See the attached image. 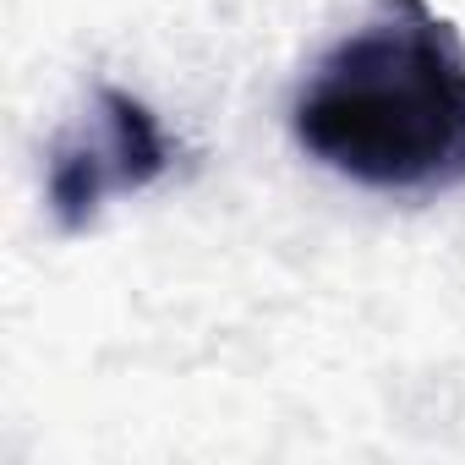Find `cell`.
<instances>
[{"label":"cell","mask_w":465,"mask_h":465,"mask_svg":"<svg viewBox=\"0 0 465 465\" xmlns=\"http://www.w3.org/2000/svg\"><path fill=\"white\" fill-rule=\"evenodd\" d=\"M45 192H50V213L61 219V230H83V224L99 213V203H104L110 192H121L104 137H99V143H88V137H61L55 153H50Z\"/></svg>","instance_id":"obj_3"},{"label":"cell","mask_w":465,"mask_h":465,"mask_svg":"<svg viewBox=\"0 0 465 465\" xmlns=\"http://www.w3.org/2000/svg\"><path fill=\"white\" fill-rule=\"evenodd\" d=\"M99 137H104V148H110L115 186H121V192L153 186V181L170 170V159H175V148H170L164 126L153 121V110H148L143 99L121 94V88H99Z\"/></svg>","instance_id":"obj_2"},{"label":"cell","mask_w":465,"mask_h":465,"mask_svg":"<svg viewBox=\"0 0 465 465\" xmlns=\"http://www.w3.org/2000/svg\"><path fill=\"white\" fill-rule=\"evenodd\" d=\"M296 143L367 192L465 186V50L421 0L340 39L291 104Z\"/></svg>","instance_id":"obj_1"}]
</instances>
